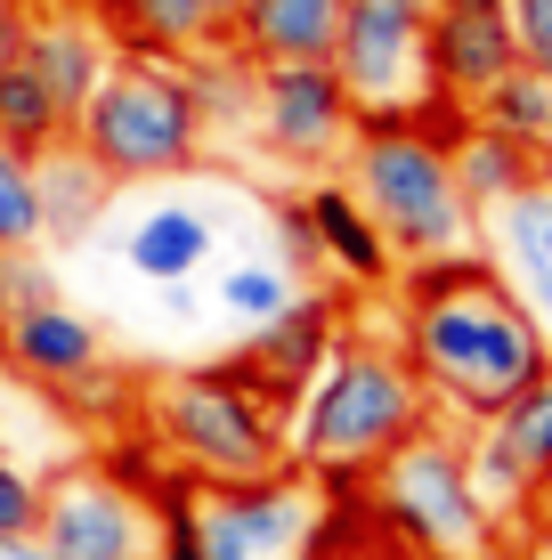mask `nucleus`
Segmentation results:
<instances>
[{
	"label": "nucleus",
	"instance_id": "1",
	"mask_svg": "<svg viewBox=\"0 0 552 560\" xmlns=\"http://www.w3.org/2000/svg\"><path fill=\"white\" fill-rule=\"evenodd\" d=\"M398 350L423 382L431 415L447 422H496L528 382L552 374V334L512 301V284L488 268V253H439L398 268Z\"/></svg>",
	"mask_w": 552,
	"mask_h": 560
},
{
	"label": "nucleus",
	"instance_id": "2",
	"mask_svg": "<svg viewBox=\"0 0 552 560\" xmlns=\"http://www.w3.org/2000/svg\"><path fill=\"white\" fill-rule=\"evenodd\" d=\"M423 422H439V415H431L407 350L374 341V334H341L326 374L293 407V463L317 488H366L374 463L398 455Z\"/></svg>",
	"mask_w": 552,
	"mask_h": 560
},
{
	"label": "nucleus",
	"instance_id": "3",
	"mask_svg": "<svg viewBox=\"0 0 552 560\" xmlns=\"http://www.w3.org/2000/svg\"><path fill=\"white\" fill-rule=\"evenodd\" d=\"M146 439H155L196 488L269 479V471L293 463V407H284L244 358H212V365L146 382Z\"/></svg>",
	"mask_w": 552,
	"mask_h": 560
},
{
	"label": "nucleus",
	"instance_id": "4",
	"mask_svg": "<svg viewBox=\"0 0 552 560\" xmlns=\"http://www.w3.org/2000/svg\"><path fill=\"white\" fill-rule=\"evenodd\" d=\"M341 179L350 196L374 211V228L390 236L398 268L407 260H439V253H471L480 244V211L463 203L447 163V139L414 114H383V122H357L350 154H341Z\"/></svg>",
	"mask_w": 552,
	"mask_h": 560
},
{
	"label": "nucleus",
	"instance_id": "5",
	"mask_svg": "<svg viewBox=\"0 0 552 560\" xmlns=\"http://www.w3.org/2000/svg\"><path fill=\"white\" fill-rule=\"evenodd\" d=\"M73 139L90 147V163L114 187H155V179H187L203 163V114L187 98L171 57H139L122 49L106 66V82L90 90V106L73 114Z\"/></svg>",
	"mask_w": 552,
	"mask_h": 560
},
{
	"label": "nucleus",
	"instance_id": "6",
	"mask_svg": "<svg viewBox=\"0 0 552 560\" xmlns=\"http://www.w3.org/2000/svg\"><path fill=\"white\" fill-rule=\"evenodd\" d=\"M366 512L414 560H496V545H504V520L471 488L463 431H447V422H423L398 455L374 463Z\"/></svg>",
	"mask_w": 552,
	"mask_h": 560
},
{
	"label": "nucleus",
	"instance_id": "7",
	"mask_svg": "<svg viewBox=\"0 0 552 560\" xmlns=\"http://www.w3.org/2000/svg\"><path fill=\"white\" fill-rule=\"evenodd\" d=\"M163 495L139 488V471L122 463H66L42 479V545L57 560H155L163 552Z\"/></svg>",
	"mask_w": 552,
	"mask_h": 560
},
{
	"label": "nucleus",
	"instance_id": "8",
	"mask_svg": "<svg viewBox=\"0 0 552 560\" xmlns=\"http://www.w3.org/2000/svg\"><path fill=\"white\" fill-rule=\"evenodd\" d=\"M187 520H196L203 560H309L317 520H326V488L301 463H284L269 479L187 488Z\"/></svg>",
	"mask_w": 552,
	"mask_h": 560
},
{
	"label": "nucleus",
	"instance_id": "9",
	"mask_svg": "<svg viewBox=\"0 0 552 560\" xmlns=\"http://www.w3.org/2000/svg\"><path fill=\"white\" fill-rule=\"evenodd\" d=\"M357 122H366V114H357L350 82L333 73V57H284V66H260V82H252V147L269 154V163L301 171V179L341 171Z\"/></svg>",
	"mask_w": 552,
	"mask_h": 560
},
{
	"label": "nucleus",
	"instance_id": "10",
	"mask_svg": "<svg viewBox=\"0 0 552 560\" xmlns=\"http://www.w3.org/2000/svg\"><path fill=\"white\" fill-rule=\"evenodd\" d=\"M431 9L439 0H350L341 9L333 73L350 82V98L366 122L383 114H431Z\"/></svg>",
	"mask_w": 552,
	"mask_h": 560
},
{
	"label": "nucleus",
	"instance_id": "11",
	"mask_svg": "<svg viewBox=\"0 0 552 560\" xmlns=\"http://www.w3.org/2000/svg\"><path fill=\"white\" fill-rule=\"evenodd\" d=\"M423 57H431V114H439V106L471 114L512 66H520V42H512V16H504V9H463V0H439V9H431ZM414 122H423V114H414Z\"/></svg>",
	"mask_w": 552,
	"mask_h": 560
},
{
	"label": "nucleus",
	"instance_id": "12",
	"mask_svg": "<svg viewBox=\"0 0 552 560\" xmlns=\"http://www.w3.org/2000/svg\"><path fill=\"white\" fill-rule=\"evenodd\" d=\"M16 57L49 82V98L66 114H82L90 90L106 82V66L122 57V42L106 33L98 9H73V0H66V9H25V42H16Z\"/></svg>",
	"mask_w": 552,
	"mask_h": 560
},
{
	"label": "nucleus",
	"instance_id": "13",
	"mask_svg": "<svg viewBox=\"0 0 552 560\" xmlns=\"http://www.w3.org/2000/svg\"><path fill=\"white\" fill-rule=\"evenodd\" d=\"M0 365L25 374L33 390H73V382H90L106 365V334L73 301H42V308L0 325Z\"/></svg>",
	"mask_w": 552,
	"mask_h": 560
},
{
	"label": "nucleus",
	"instance_id": "14",
	"mask_svg": "<svg viewBox=\"0 0 552 560\" xmlns=\"http://www.w3.org/2000/svg\"><path fill=\"white\" fill-rule=\"evenodd\" d=\"M480 253L512 284V301L552 334V179L520 187L512 203L488 211V220H480Z\"/></svg>",
	"mask_w": 552,
	"mask_h": 560
},
{
	"label": "nucleus",
	"instance_id": "15",
	"mask_svg": "<svg viewBox=\"0 0 552 560\" xmlns=\"http://www.w3.org/2000/svg\"><path fill=\"white\" fill-rule=\"evenodd\" d=\"M341 350V301L333 293H301L284 317H269V325H252L244 334V365H252L260 382L284 398V407H301V390H309L317 374H326V358Z\"/></svg>",
	"mask_w": 552,
	"mask_h": 560
},
{
	"label": "nucleus",
	"instance_id": "16",
	"mask_svg": "<svg viewBox=\"0 0 552 560\" xmlns=\"http://www.w3.org/2000/svg\"><path fill=\"white\" fill-rule=\"evenodd\" d=\"M301 203H309V228H317V244H326L333 277L357 284V293H390L398 284V253H390L383 228H374V211L350 196V179H341V171H317V179L301 187Z\"/></svg>",
	"mask_w": 552,
	"mask_h": 560
},
{
	"label": "nucleus",
	"instance_id": "17",
	"mask_svg": "<svg viewBox=\"0 0 552 560\" xmlns=\"http://www.w3.org/2000/svg\"><path fill=\"white\" fill-rule=\"evenodd\" d=\"M106 33L139 57H196V49H220L227 42V0H98Z\"/></svg>",
	"mask_w": 552,
	"mask_h": 560
},
{
	"label": "nucleus",
	"instance_id": "18",
	"mask_svg": "<svg viewBox=\"0 0 552 560\" xmlns=\"http://www.w3.org/2000/svg\"><path fill=\"white\" fill-rule=\"evenodd\" d=\"M341 9H350V0H236L227 42L252 57V66H284V57H333Z\"/></svg>",
	"mask_w": 552,
	"mask_h": 560
},
{
	"label": "nucleus",
	"instance_id": "19",
	"mask_svg": "<svg viewBox=\"0 0 552 560\" xmlns=\"http://www.w3.org/2000/svg\"><path fill=\"white\" fill-rule=\"evenodd\" d=\"M212 253H220V220L203 203H146L139 220H130V236H122L130 277H146V284L196 277V268H212Z\"/></svg>",
	"mask_w": 552,
	"mask_h": 560
},
{
	"label": "nucleus",
	"instance_id": "20",
	"mask_svg": "<svg viewBox=\"0 0 552 560\" xmlns=\"http://www.w3.org/2000/svg\"><path fill=\"white\" fill-rule=\"evenodd\" d=\"M33 187H42V244H82L114 203V179L90 163L82 139H57L33 154Z\"/></svg>",
	"mask_w": 552,
	"mask_h": 560
},
{
	"label": "nucleus",
	"instance_id": "21",
	"mask_svg": "<svg viewBox=\"0 0 552 560\" xmlns=\"http://www.w3.org/2000/svg\"><path fill=\"white\" fill-rule=\"evenodd\" d=\"M447 163H455V187H463V203L480 211H496V203H512L520 187H537L544 171H537V147H520V139H504V130H488V122H455L447 130Z\"/></svg>",
	"mask_w": 552,
	"mask_h": 560
},
{
	"label": "nucleus",
	"instance_id": "22",
	"mask_svg": "<svg viewBox=\"0 0 552 560\" xmlns=\"http://www.w3.org/2000/svg\"><path fill=\"white\" fill-rule=\"evenodd\" d=\"M179 82H187V98H196V114H203V139H236V130H252V82H260V66L236 42L179 57Z\"/></svg>",
	"mask_w": 552,
	"mask_h": 560
},
{
	"label": "nucleus",
	"instance_id": "23",
	"mask_svg": "<svg viewBox=\"0 0 552 560\" xmlns=\"http://www.w3.org/2000/svg\"><path fill=\"white\" fill-rule=\"evenodd\" d=\"M0 139L25 147V154H42V147H57V139H73V114L49 98V82L25 66V57H9V66H0Z\"/></svg>",
	"mask_w": 552,
	"mask_h": 560
},
{
	"label": "nucleus",
	"instance_id": "24",
	"mask_svg": "<svg viewBox=\"0 0 552 560\" xmlns=\"http://www.w3.org/2000/svg\"><path fill=\"white\" fill-rule=\"evenodd\" d=\"M212 301H220V317H236L244 334H252V325H269L301 301V277L284 260H236V268H220Z\"/></svg>",
	"mask_w": 552,
	"mask_h": 560
},
{
	"label": "nucleus",
	"instance_id": "25",
	"mask_svg": "<svg viewBox=\"0 0 552 560\" xmlns=\"http://www.w3.org/2000/svg\"><path fill=\"white\" fill-rule=\"evenodd\" d=\"M488 431H496L504 447L520 455L528 488H537V504H544V495H552V374H544V382H528V390L512 398V407L488 422Z\"/></svg>",
	"mask_w": 552,
	"mask_h": 560
},
{
	"label": "nucleus",
	"instance_id": "26",
	"mask_svg": "<svg viewBox=\"0 0 552 560\" xmlns=\"http://www.w3.org/2000/svg\"><path fill=\"white\" fill-rule=\"evenodd\" d=\"M463 463H471V488H480V504L496 512V520H520V512H537V488H528V471H520V455L504 447L488 422H471L463 431Z\"/></svg>",
	"mask_w": 552,
	"mask_h": 560
},
{
	"label": "nucleus",
	"instance_id": "27",
	"mask_svg": "<svg viewBox=\"0 0 552 560\" xmlns=\"http://www.w3.org/2000/svg\"><path fill=\"white\" fill-rule=\"evenodd\" d=\"M471 122H488V130H504V139L537 147L544 122H552V82H544V73H528V66H512L504 82L488 90L480 106H471Z\"/></svg>",
	"mask_w": 552,
	"mask_h": 560
},
{
	"label": "nucleus",
	"instance_id": "28",
	"mask_svg": "<svg viewBox=\"0 0 552 560\" xmlns=\"http://www.w3.org/2000/svg\"><path fill=\"white\" fill-rule=\"evenodd\" d=\"M42 244V187H33V154L0 139V253H33Z\"/></svg>",
	"mask_w": 552,
	"mask_h": 560
},
{
	"label": "nucleus",
	"instance_id": "29",
	"mask_svg": "<svg viewBox=\"0 0 552 560\" xmlns=\"http://www.w3.org/2000/svg\"><path fill=\"white\" fill-rule=\"evenodd\" d=\"M269 228H277V260L293 268V277H333V268H326V244H317V228H309V203H301V187L269 203Z\"/></svg>",
	"mask_w": 552,
	"mask_h": 560
},
{
	"label": "nucleus",
	"instance_id": "30",
	"mask_svg": "<svg viewBox=\"0 0 552 560\" xmlns=\"http://www.w3.org/2000/svg\"><path fill=\"white\" fill-rule=\"evenodd\" d=\"M42 301H66L57 293V268L42 260V244H33V253H0V325L42 308Z\"/></svg>",
	"mask_w": 552,
	"mask_h": 560
},
{
	"label": "nucleus",
	"instance_id": "31",
	"mask_svg": "<svg viewBox=\"0 0 552 560\" xmlns=\"http://www.w3.org/2000/svg\"><path fill=\"white\" fill-rule=\"evenodd\" d=\"M9 536H42V471L0 455V545Z\"/></svg>",
	"mask_w": 552,
	"mask_h": 560
},
{
	"label": "nucleus",
	"instance_id": "32",
	"mask_svg": "<svg viewBox=\"0 0 552 560\" xmlns=\"http://www.w3.org/2000/svg\"><path fill=\"white\" fill-rule=\"evenodd\" d=\"M504 16H512V42H520V66L552 82V0H504Z\"/></svg>",
	"mask_w": 552,
	"mask_h": 560
},
{
	"label": "nucleus",
	"instance_id": "33",
	"mask_svg": "<svg viewBox=\"0 0 552 560\" xmlns=\"http://www.w3.org/2000/svg\"><path fill=\"white\" fill-rule=\"evenodd\" d=\"M155 293H163V317H171V325H196V317H203V293H196V277H179V284H155Z\"/></svg>",
	"mask_w": 552,
	"mask_h": 560
},
{
	"label": "nucleus",
	"instance_id": "34",
	"mask_svg": "<svg viewBox=\"0 0 552 560\" xmlns=\"http://www.w3.org/2000/svg\"><path fill=\"white\" fill-rule=\"evenodd\" d=\"M16 42H25V0H0V66L16 57Z\"/></svg>",
	"mask_w": 552,
	"mask_h": 560
},
{
	"label": "nucleus",
	"instance_id": "35",
	"mask_svg": "<svg viewBox=\"0 0 552 560\" xmlns=\"http://www.w3.org/2000/svg\"><path fill=\"white\" fill-rule=\"evenodd\" d=\"M0 560H57L42 536H9V545H0Z\"/></svg>",
	"mask_w": 552,
	"mask_h": 560
},
{
	"label": "nucleus",
	"instance_id": "36",
	"mask_svg": "<svg viewBox=\"0 0 552 560\" xmlns=\"http://www.w3.org/2000/svg\"><path fill=\"white\" fill-rule=\"evenodd\" d=\"M537 171L552 179V122H544V139H537Z\"/></svg>",
	"mask_w": 552,
	"mask_h": 560
},
{
	"label": "nucleus",
	"instance_id": "37",
	"mask_svg": "<svg viewBox=\"0 0 552 560\" xmlns=\"http://www.w3.org/2000/svg\"><path fill=\"white\" fill-rule=\"evenodd\" d=\"M326 560H374V545H366V552H326Z\"/></svg>",
	"mask_w": 552,
	"mask_h": 560
},
{
	"label": "nucleus",
	"instance_id": "38",
	"mask_svg": "<svg viewBox=\"0 0 552 560\" xmlns=\"http://www.w3.org/2000/svg\"><path fill=\"white\" fill-rule=\"evenodd\" d=\"M463 9H504V0H463Z\"/></svg>",
	"mask_w": 552,
	"mask_h": 560
},
{
	"label": "nucleus",
	"instance_id": "39",
	"mask_svg": "<svg viewBox=\"0 0 552 560\" xmlns=\"http://www.w3.org/2000/svg\"><path fill=\"white\" fill-rule=\"evenodd\" d=\"M227 9H236V0H227Z\"/></svg>",
	"mask_w": 552,
	"mask_h": 560
},
{
	"label": "nucleus",
	"instance_id": "40",
	"mask_svg": "<svg viewBox=\"0 0 552 560\" xmlns=\"http://www.w3.org/2000/svg\"><path fill=\"white\" fill-rule=\"evenodd\" d=\"M25 9H33V0H25Z\"/></svg>",
	"mask_w": 552,
	"mask_h": 560
}]
</instances>
